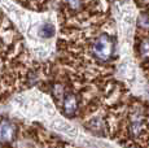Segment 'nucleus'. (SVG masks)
<instances>
[{
	"mask_svg": "<svg viewBox=\"0 0 149 148\" xmlns=\"http://www.w3.org/2000/svg\"><path fill=\"white\" fill-rule=\"evenodd\" d=\"M34 70L17 31L0 15V103L30 81Z\"/></svg>",
	"mask_w": 149,
	"mask_h": 148,
	"instance_id": "1",
	"label": "nucleus"
},
{
	"mask_svg": "<svg viewBox=\"0 0 149 148\" xmlns=\"http://www.w3.org/2000/svg\"><path fill=\"white\" fill-rule=\"evenodd\" d=\"M18 138V126L12 119L0 117V144L9 148Z\"/></svg>",
	"mask_w": 149,
	"mask_h": 148,
	"instance_id": "2",
	"label": "nucleus"
},
{
	"mask_svg": "<svg viewBox=\"0 0 149 148\" xmlns=\"http://www.w3.org/2000/svg\"><path fill=\"white\" fill-rule=\"evenodd\" d=\"M40 35L43 36V38H51V36L54 35V33H56V30H54V26L51 24H45L42 26L40 29Z\"/></svg>",
	"mask_w": 149,
	"mask_h": 148,
	"instance_id": "3",
	"label": "nucleus"
}]
</instances>
